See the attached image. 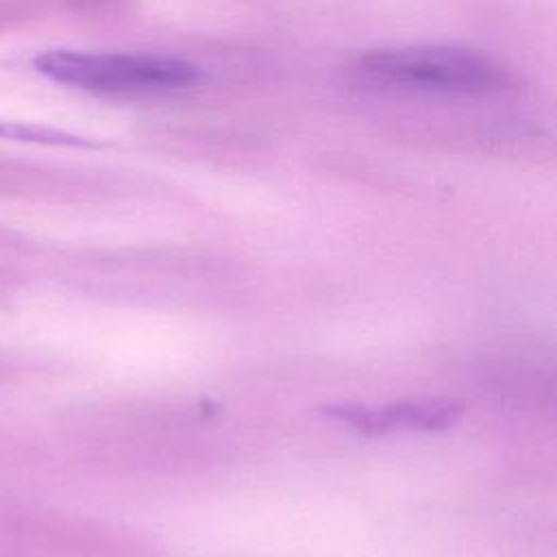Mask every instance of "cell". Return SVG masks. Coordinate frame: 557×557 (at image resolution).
I'll list each match as a JSON object with an SVG mask.
<instances>
[{
    "mask_svg": "<svg viewBox=\"0 0 557 557\" xmlns=\"http://www.w3.org/2000/svg\"><path fill=\"white\" fill-rule=\"evenodd\" d=\"M337 418H344L352 422L357 429L366 433H383L389 429H396L400 424L405 426H420V429H446L450 426L459 413L461 407L448 400H431V403H403L385 409H357V407H342L331 411Z\"/></svg>",
    "mask_w": 557,
    "mask_h": 557,
    "instance_id": "3",
    "label": "cell"
},
{
    "mask_svg": "<svg viewBox=\"0 0 557 557\" xmlns=\"http://www.w3.org/2000/svg\"><path fill=\"white\" fill-rule=\"evenodd\" d=\"M355 72L381 89L487 96L511 83L507 70L492 57L459 46H400L361 54Z\"/></svg>",
    "mask_w": 557,
    "mask_h": 557,
    "instance_id": "1",
    "label": "cell"
},
{
    "mask_svg": "<svg viewBox=\"0 0 557 557\" xmlns=\"http://www.w3.org/2000/svg\"><path fill=\"white\" fill-rule=\"evenodd\" d=\"M35 67L54 83L107 96L172 91L200 81L194 63L146 52L48 50L35 59Z\"/></svg>",
    "mask_w": 557,
    "mask_h": 557,
    "instance_id": "2",
    "label": "cell"
}]
</instances>
